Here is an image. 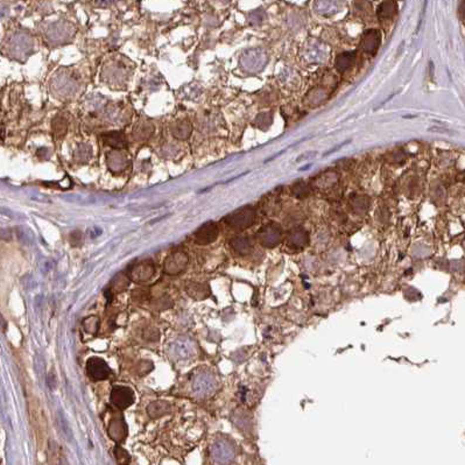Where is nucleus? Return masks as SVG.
Wrapping results in <instances>:
<instances>
[{
  "instance_id": "6ab92c4d",
  "label": "nucleus",
  "mask_w": 465,
  "mask_h": 465,
  "mask_svg": "<svg viewBox=\"0 0 465 465\" xmlns=\"http://www.w3.org/2000/svg\"><path fill=\"white\" fill-rule=\"evenodd\" d=\"M398 9L396 2L394 1H384L378 6L377 15L380 20H388L392 19Z\"/></svg>"
},
{
  "instance_id": "423d86ee",
  "label": "nucleus",
  "mask_w": 465,
  "mask_h": 465,
  "mask_svg": "<svg viewBox=\"0 0 465 465\" xmlns=\"http://www.w3.org/2000/svg\"><path fill=\"white\" fill-rule=\"evenodd\" d=\"M188 265V255L186 252L183 251H176L173 252L166 258L165 265V272L169 275H176L182 273L186 269Z\"/></svg>"
},
{
  "instance_id": "f704fd0d",
  "label": "nucleus",
  "mask_w": 465,
  "mask_h": 465,
  "mask_svg": "<svg viewBox=\"0 0 465 465\" xmlns=\"http://www.w3.org/2000/svg\"><path fill=\"white\" fill-rule=\"evenodd\" d=\"M314 155H316V152H307V153L302 154V155H300L299 158L296 159V162L304 161V160H307V159H308V158H306V156H314Z\"/></svg>"
},
{
  "instance_id": "20e7f679",
  "label": "nucleus",
  "mask_w": 465,
  "mask_h": 465,
  "mask_svg": "<svg viewBox=\"0 0 465 465\" xmlns=\"http://www.w3.org/2000/svg\"><path fill=\"white\" fill-rule=\"evenodd\" d=\"M155 274V265L152 260H142L134 264L129 269V278L135 282L149 281Z\"/></svg>"
},
{
  "instance_id": "bb28decb",
  "label": "nucleus",
  "mask_w": 465,
  "mask_h": 465,
  "mask_svg": "<svg viewBox=\"0 0 465 465\" xmlns=\"http://www.w3.org/2000/svg\"><path fill=\"white\" fill-rule=\"evenodd\" d=\"M59 421H60L61 429H62L64 436L67 437L68 442H73V439H74L73 432H71V429L69 427V423H68L66 416H63L62 413H59Z\"/></svg>"
},
{
  "instance_id": "0eeeda50",
  "label": "nucleus",
  "mask_w": 465,
  "mask_h": 465,
  "mask_svg": "<svg viewBox=\"0 0 465 465\" xmlns=\"http://www.w3.org/2000/svg\"><path fill=\"white\" fill-rule=\"evenodd\" d=\"M111 401L118 409H126L134 402V393L126 386H115L111 392Z\"/></svg>"
},
{
  "instance_id": "f03ea898",
  "label": "nucleus",
  "mask_w": 465,
  "mask_h": 465,
  "mask_svg": "<svg viewBox=\"0 0 465 465\" xmlns=\"http://www.w3.org/2000/svg\"><path fill=\"white\" fill-rule=\"evenodd\" d=\"M210 456L215 465H228L233 461L235 449L230 441L218 440L211 447Z\"/></svg>"
},
{
  "instance_id": "473e14b6",
  "label": "nucleus",
  "mask_w": 465,
  "mask_h": 465,
  "mask_svg": "<svg viewBox=\"0 0 465 465\" xmlns=\"http://www.w3.org/2000/svg\"><path fill=\"white\" fill-rule=\"evenodd\" d=\"M82 240H83V237H82V233L80 231H75L70 234V241L74 246L81 245Z\"/></svg>"
},
{
  "instance_id": "a878e982",
  "label": "nucleus",
  "mask_w": 465,
  "mask_h": 465,
  "mask_svg": "<svg viewBox=\"0 0 465 465\" xmlns=\"http://www.w3.org/2000/svg\"><path fill=\"white\" fill-rule=\"evenodd\" d=\"M351 205H352V208H353V210L355 211V213L363 214L367 210V207H368L367 198L361 197V196L355 197L354 200L351 202Z\"/></svg>"
},
{
  "instance_id": "4468645a",
  "label": "nucleus",
  "mask_w": 465,
  "mask_h": 465,
  "mask_svg": "<svg viewBox=\"0 0 465 465\" xmlns=\"http://www.w3.org/2000/svg\"><path fill=\"white\" fill-rule=\"evenodd\" d=\"M173 410V407L169 402L166 401H154L150 402L147 407V414L152 419L162 418L167 414H170Z\"/></svg>"
},
{
  "instance_id": "b1692460",
  "label": "nucleus",
  "mask_w": 465,
  "mask_h": 465,
  "mask_svg": "<svg viewBox=\"0 0 465 465\" xmlns=\"http://www.w3.org/2000/svg\"><path fill=\"white\" fill-rule=\"evenodd\" d=\"M83 327L87 333L91 335H96L99 328V320L96 316L88 317L83 321Z\"/></svg>"
},
{
  "instance_id": "a211bd4d",
  "label": "nucleus",
  "mask_w": 465,
  "mask_h": 465,
  "mask_svg": "<svg viewBox=\"0 0 465 465\" xmlns=\"http://www.w3.org/2000/svg\"><path fill=\"white\" fill-rule=\"evenodd\" d=\"M231 246L235 252L239 253V254H247V253L251 252L253 247L252 240L248 237H246V235H241V237H235L232 239Z\"/></svg>"
},
{
  "instance_id": "5701e85b",
  "label": "nucleus",
  "mask_w": 465,
  "mask_h": 465,
  "mask_svg": "<svg viewBox=\"0 0 465 465\" xmlns=\"http://www.w3.org/2000/svg\"><path fill=\"white\" fill-rule=\"evenodd\" d=\"M115 456L119 465H128L131 462V456L124 448L117 446L115 448Z\"/></svg>"
},
{
  "instance_id": "c85d7f7f",
  "label": "nucleus",
  "mask_w": 465,
  "mask_h": 465,
  "mask_svg": "<svg viewBox=\"0 0 465 465\" xmlns=\"http://www.w3.org/2000/svg\"><path fill=\"white\" fill-rule=\"evenodd\" d=\"M67 132V124L64 119H55L54 121V133L56 136H63Z\"/></svg>"
},
{
  "instance_id": "c9c22d12",
  "label": "nucleus",
  "mask_w": 465,
  "mask_h": 465,
  "mask_svg": "<svg viewBox=\"0 0 465 465\" xmlns=\"http://www.w3.org/2000/svg\"><path fill=\"white\" fill-rule=\"evenodd\" d=\"M460 14L462 19H465V1L462 2L461 7H460Z\"/></svg>"
},
{
  "instance_id": "2f4dec72",
  "label": "nucleus",
  "mask_w": 465,
  "mask_h": 465,
  "mask_svg": "<svg viewBox=\"0 0 465 465\" xmlns=\"http://www.w3.org/2000/svg\"><path fill=\"white\" fill-rule=\"evenodd\" d=\"M76 156L77 159H83L82 156H84L85 159H89L91 156V152H90V147H85V146H81L78 150L76 152Z\"/></svg>"
},
{
  "instance_id": "7c9ffc66",
  "label": "nucleus",
  "mask_w": 465,
  "mask_h": 465,
  "mask_svg": "<svg viewBox=\"0 0 465 465\" xmlns=\"http://www.w3.org/2000/svg\"><path fill=\"white\" fill-rule=\"evenodd\" d=\"M143 336L148 341H156L159 340V331L154 329V328H148V329L145 330V335H143Z\"/></svg>"
},
{
  "instance_id": "39448f33",
  "label": "nucleus",
  "mask_w": 465,
  "mask_h": 465,
  "mask_svg": "<svg viewBox=\"0 0 465 465\" xmlns=\"http://www.w3.org/2000/svg\"><path fill=\"white\" fill-rule=\"evenodd\" d=\"M87 372L92 380L99 381L105 380L110 377L111 368L109 367L107 361L103 360L102 358L92 357L89 358L87 361Z\"/></svg>"
},
{
  "instance_id": "ddd939ff",
  "label": "nucleus",
  "mask_w": 465,
  "mask_h": 465,
  "mask_svg": "<svg viewBox=\"0 0 465 465\" xmlns=\"http://www.w3.org/2000/svg\"><path fill=\"white\" fill-rule=\"evenodd\" d=\"M102 140L105 145L112 147V148L118 150L127 147L126 136L122 132H110L105 133L102 135Z\"/></svg>"
},
{
  "instance_id": "6e6552de",
  "label": "nucleus",
  "mask_w": 465,
  "mask_h": 465,
  "mask_svg": "<svg viewBox=\"0 0 465 465\" xmlns=\"http://www.w3.org/2000/svg\"><path fill=\"white\" fill-rule=\"evenodd\" d=\"M109 435L116 442H122L127 436V426L120 413H114L108 426Z\"/></svg>"
},
{
  "instance_id": "393cba45",
  "label": "nucleus",
  "mask_w": 465,
  "mask_h": 465,
  "mask_svg": "<svg viewBox=\"0 0 465 465\" xmlns=\"http://www.w3.org/2000/svg\"><path fill=\"white\" fill-rule=\"evenodd\" d=\"M272 118L273 116L269 112H265V114H260L258 117L255 118L254 125L258 126L259 128L261 129H266L269 125L272 124Z\"/></svg>"
},
{
  "instance_id": "f3484780",
  "label": "nucleus",
  "mask_w": 465,
  "mask_h": 465,
  "mask_svg": "<svg viewBox=\"0 0 465 465\" xmlns=\"http://www.w3.org/2000/svg\"><path fill=\"white\" fill-rule=\"evenodd\" d=\"M355 56H357L355 51H345V53H342L336 57L335 67H336V69L340 71V73H344V71L350 69L352 64H353Z\"/></svg>"
},
{
  "instance_id": "dca6fc26",
  "label": "nucleus",
  "mask_w": 465,
  "mask_h": 465,
  "mask_svg": "<svg viewBox=\"0 0 465 465\" xmlns=\"http://www.w3.org/2000/svg\"><path fill=\"white\" fill-rule=\"evenodd\" d=\"M108 165L112 172H120L127 166V159L124 154L118 152V150H114V152L108 154Z\"/></svg>"
},
{
  "instance_id": "9d476101",
  "label": "nucleus",
  "mask_w": 465,
  "mask_h": 465,
  "mask_svg": "<svg viewBox=\"0 0 465 465\" xmlns=\"http://www.w3.org/2000/svg\"><path fill=\"white\" fill-rule=\"evenodd\" d=\"M381 43V34L378 29H367L360 40V48L365 53L374 55Z\"/></svg>"
},
{
  "instance_id": "72a5a7b5",
  "label": "nucleus",
  "mask_w": 465,
  "mask_h": 465,
  "mask_svg": "<svg viewBox=\"0 0 465 465\" xmlns=\"http://www.w3.org/2000/svg\"><path fill=\"white\" fill-rule=\"evenodd\" d=\"M351 140H348V141H344V142H342L340 146H336V147H334V149H331V150H328V152H326L323 154V156H327V155H330V154H333L334 152H336V150H340L341 149V147L342 146H344V145H347V143L350 142Z\"/></svg>"
},
{
  "instance_id": "f8f14e48",
  "label": "nucleus",
  "mask_w": 465,
  "mask_h": 465,
  "mask_svg": "<svg viewBox=\"0 0 465 465\" xmlns=\"http://www.w3.org/2000/svg\"><path fill=\"white\" fill-rule=\"evenodd\" d=\"M309 244V234L302 228H294L288 232V245L294 249H302Z\"/></svg>"
},
{
  "instance_id": "7ed1b4c3",
  "label": "nucleus",
  "mask_w": 465,
  "mask_h": 465,
  "mask_svg": "<svg viewBox=\"0 0 465 465\" xmlns=\"http://www.w3.org/2000/svg\"><path fill=\"white\" fill-rule=\"evenodd\" d=\"M258 241L264 247L272 248L279 245L282 238V229L276 223H268L262 227L256 233Z\"/></svg>"
},
{
  "instance_id": "f257e3e1",
  "label": "nucleus",
  "mask_w": 465,
  "mask_h": 465,
  "mask_svg": "<svg viewBox=\"0 0 465 465\" xmlns=\"http://www.w3.org/2000/svg\"><path fill=\"white\" fill-rule=\"evenodd\" d=\"M255 221V210L252 207H244L235 210L234 213L228 215L224 222L234 230H245L252 227Z\"/></svg>"
},
{
  "instance_id": "9b49d317",
  "label": "nucleus",
  "mask_w": 465,
  "mask_h": 465,
  "mask_svg": "<svg viewBox=\"0 0 465 465\" xmlns=\"http://www.w3.org/2000/svg\"><path fill=\"white\" fill-rule=\"evenodd\" d=\"M216 387V381L214 377L208 373L198 374L193 382V389L197 395L207 396L211 394Z\"/></svg>"
},
{
  "instance_id": "e433bc0d",
  "label": "nucleus",
  "mask_w": 465,
  "mask_h": 465,
  "mask_svg": "<svg viewBox=\"0 0 465 465\" xmlns=\"http://www.w3.org/2000/svg\"><path fill=\"white\" fill-rule=\"evenodd\" d=\"M310 167H312V165H307V166H304V167H303V168H300L299 170H300V172H304V170H307V169H309V168H310Z\"/></svg>"
},
{
  "instance_id": "4be33fe9",
  "label": "nucleus",
  "mask_w": 465,
  "mask_h": 465,
  "mask_svg": "<svg viewBox=\"0 0 465 465\" xmlns=\"http://www.w3.org/2000/svg\"><path fill=\"white\" fill-rule=\"evenodd\" d=\"M292 191H293L294 196L297 198H306L307 196H309V194H310V189H309V187H308V184L302 182V181H300V182H296L295 184H294Z\"/></svg>"
},
{
  "instance_id": "cd10ccee",
  "label": "nucleus",
  "mask_w": 465,
  "mask_h": 465,
  "mask_svg": "<svg viewBox=\"0 0 465 465\" xmlns=\"http://www.w3.org/2000/svg\"><path fill=\"white\" fill-rule=\"evenodd\" d=\"M128 278L125 274H118L112 281V288L118 290V292H121L128 286Z\"/></svg>"
},
{
  "instance_id": "412c9836",
  "label": "nucleus",
  "mask_w": 465,
  "mask_h": 465,
  "mask_svg": "<svg viewBox=\"0 0 465 465\" xmlns=\"http://www.w3.org/2000/svg\"><path fill=\"white\" fill-rule=\"evenodd\" d=\"M173 349L175 350V354L177 358H186L194 352V344L190 341H179L173 345Z\"/></svg>"
},
{
  "instance_id": "1a4fd4ad",
  "label": "nucleus",
  "mask_w": 465,
  "mask_h": 465,
  "mask_svg": "<svg viewBox=\"0 0 465 465\" xmlns=\"http://www.w3.org/2000/svg\"><path fill=\"white\" fill-rule=\"evenodd\" d=\"M218 234H220V229L218 225L214 222H208L202 225L198 230L195 232L194 237L195 241L200 245H208L216 240Z\"/></svg>"
},
{
  "instance_id": "2eb2a0df",
  "label": "nucleus",
  "mask_w": 465,
  "mask_h": 465,
  "mask_svg": "<svg viewBox=\"0 0 465 465\" xmlns=\"http://www.w3.org/2000/svg\"><path fill=\"white\" fill-rule=\"evenodd\" d=\"M186 289H187V293L189 294V296H191L193 299L197 300V301L204 300L210 296V288L207 283L191 281L188 283Z\"/></svg>"
},
{
  "instance_id": "aec40b11",
  "label": "nucleus",
  "mask_w": 465,
  "mask_h": 465,
  "mask_svg": "<svg viewBox=\"0 0 465 465\" xmlns=\"http://www.w3.org/2000/svg\"><path fill=\"white\" fill-rule=\"evenodd\" d=\"M191 132H193V126H191L189 121L186 120L177 122L173 127V135L180 140H186L189 138Z\"/></svg>"
},
{
  "instance_id": "c756f323",
  "label": "nucleus",
  "mask_w": 465,
  "mask_h": 465,
  "mask_svg": "<svg viewBox=\"0 0 465 465\" xmlns=\"http://www.w3.org/2000/svg\"><path fill=\"white\" fill-rule=\"evenodd\" d=\"M153 368V364H152V361H148V360H142V361H140V363L138 364V373L140 375H143V374H146V373H148V372L152 370Z\"/></svg>"
}]
</instances>
